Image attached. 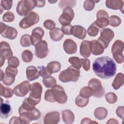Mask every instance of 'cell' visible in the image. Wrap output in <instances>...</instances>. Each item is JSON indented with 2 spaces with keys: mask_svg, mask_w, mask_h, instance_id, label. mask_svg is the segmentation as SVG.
<instances>
[{
  "mask_svg": "<svg viewBox=\"0 0 124 124\" xmlns=\"http://www.w3.org/2000/svg\"><path fill=\"white\" fill-rule=\"evenodd\" d=\"M93 69L99 77L108 79L115 75L116 72V65L112 59L107 56H103L94 61Z\"/></svg>",
  "mask_w": 124,
  "mask_h": 124,
  "instance_id": "1",
  "label": "cell"
},
{
  "mask_svg": "<svg viewBox=\"0 0 124 124\" xmlns=\"http://www.w3.org/2000/svg\"><path fill=\"white\" fill-rule=\"evenodd\" d=\"M45 100L49 102H57L59 104H64L67 100V96L63 87L56 85L51 89L45 92Z\"/></svg>",
  "mask_w": 124,
  "mask_h": 124,
  "instance_id": "2",
  "label": "cell"
},
{
  "mask_svg": "<svg viewBox=\"0 0 124 124\" xmlns=\"http://www.w3.org/2000/svg\"><path fill=\"white\" fill-rule=\"evenodd\" d=\"M79 76V70L71 65L66 69L60 72L59 75V78L61 81L63 83H67L70 81L76 82L78 79Z\"/></svg>",
  "mask_w": 124,
  "mask_h": 124,
  "instance_id": "3",
  "label": "cell"
},
{
  "mask_svg": "<svg viewBox=\"0 0 124 124\" xmlns=\"http://www.w3.org/2000/svg\"><path fill=\"white\" fill-rule=\"evenodd\" d=\"M19 118L22 124H28L32 121H36L41 117L40 111L36 108L31 110H26L18 108Z\"/></svg>",
  "mask_w": 124,
  "mask_h": 124,
  "instance_id": "4",
  "label": "cell"
},
{
  "mask_svg": "<svg viewBox=\"0 0 124 124\" xmlns=\"http://www.w3.org/2000/svg\"><path fill=\"white\" fill-rule=\"evenodd\" d=\"M35 7H36V0H20L17 3L16 10L19 16H25Z\"/></svg>",
  "mask_w": 124,
  "mask_h": 124,
  "instance_id": "5",
  "label": "cell"
},
{
  "mask_svg": "<svg viewBox=\"0 0 124 124\" xmlns=\"http://www.w3.org/2000/svg\"><path fill=\"white\" fill-rule=\"evenodd\" d=\"M124 43L123 41L118 40L114 42L112 47L111 53L115 61L118 63H122L124 62Z\"/></svg>",
  "mask_w": 124,
  "mask_h": 124,
  "instance_id": "6",
  "label": "cell"
},
{
  "mask_svg": "<svg viewBox=\"0 0 124 124\" xmlns=\"http://www.w3.org/2000/svg\"><path fill=\"white\" fill-rule=\"evenodd\" d=\"M39 20V15L36 13L31 11L20 21L19 26L22 29H27L36 24Z\"/></svg>",
  "mask_w": 124,
  "mask_h": 124,
  "instance_id": "7",
  "label": "cell"
},
{
  "mask_svg": "<svg viewBox=\"0 0 124 124\" xmlns=\"http://www.w3.org/2000/svg\"><path fill=\"white\" fill-rule=\"evenodd\" d=\"M89 86L93 92V95L97 98L102 97L105 94V89L101 81L96 78H92L88 82Z\"/></svg>",
  "mask_w": 124,
  "mask_h": 124,
  "instance_id": "8",
  "label": "cell"
},
{
  "mask_svg": "<svg viewBox=\"0 0 124 124\" xmlns=\"http://www.w3.org/2000/svg\"><path fill=\"white\" fill-rule=\"evenodd\" d=\"M114 36V33L111 29L108 28L104 29L101 31L100 36L98 38L97 41L105 49L108 47Z\"/></svg>",
  "mask_w": 124,
  "mask_h": 124,
  "instance_id": "9",
  "label": "cell"
},
{
  "mask_svg": "<svg viewBox=\"0 0 124 124\" xmlns=\"http://www.w3.org/2000/svg\"><path fill=\"white\" fill-rule=\"evenodd\" d=\"M18 72L17 67L8 66L5 69L4 76L2 80L3 83L7 85H12L15 80V77Z\"/></svg>",
  "mask_w": 124,
  "mask_h": 124,
  "instance_id": "10",
  "label": "cell"
},
{
  "mask_svg": "<svg viewBox=\"0 0 124 124\" xmlns=\"http://www.w3.org/2000/svg\"><path fill=\"white\" fill-rule=\"evenodd\" d=\"M13 56V52L8 43L2 41L0 44V67H2L5 59H9Z\"/></svg>",
  "mask_w": 124,
  "mask_h": 124,
  "instance_id": "11",
  "label": "cell"
},
{
  "mask_svg": "<svg viewBox=\"0 0 124 124\" xmlns=\"http://www.w3.org/2000/svg\"><path fill=\"white\" fill-rule=\"evenodd\" d=\"M74 17V12L72 8L66 7L63 9L62 14L59 18V21L62 26L70 24Z\"/></svg>",
  "mask_w": 124,
  "mask_h": 124,
  "instance_id": "12",
  "label": "cell"
},
{
  "mask_svg": "<svg viewBox=\"0 0 124 124\" xmlns=\"http://www.w3.org/2000/svg\"><path fill=\"white\" fill-rule=\"evenodd\" d=\"M0 32L2 36L11 40L15 39L17 35V31L15 28L7 26L2 22L0 25Z\"/></svg>",
  "mask_w": 124,
  "mask_h": 124,
  "instance_id": "13",
  "label": "cell"
},
{
  "mask_svg": "<svg viewBox=\"0 0 124 124\" xmlns=\"http://www.w3.org/2000/svg\"><path fill=\"white\" fill-rule=\"evenodd\" d=\"M29 97L38 104L41 100L42 93V87L40 83L35 82L31 85Z\"/></svg>",
  "mask_w": 124,
  "mask_h": 124,
  "instance_id": "14",
  "label": "cell"
},
{
  "mask_svg": "<svg viewBox=\"0 0 124 124\" xmlns=\"http://www.w3.org/2000/svg\"><path fill=\"white\" fill-rule=\"evenodd\" d=\"M31 85L30 82L27 80L17 84L13 89L14 93L19 97L25 96L30 90Z\"/></svg>",
  "mask_w": 124,
  "mask_h": 124,
  "instance_id": "15",
  "label": "cell"
},
{
  "mask_svg": "<svg viewBox=\"0 0 124 124\" xmlns=\"http://www.w3.org/2000/svg\"><path fill=\"white\" fill-rule=\"evenodd\" d=\"M35 50L37 57L39 59L45 58L48 53L47 42L45 40H41L35 45Z\"/></svg>",
  "mask_w": 124,
  "mask_h": 124,
  "instance_id": "16",
  "label": "cell"
},
{
  "mask_svg": "<svg viewBox=\"0 0 124 124\" xmlns=\"http://www.w3.org/2000/svg\"><path fill=\"white\" fill-rule=\"evenodd\" d=\"M44 31L39 27L34 28L31 32V45L35 46L36 44L42 40V38L44 36Z\"/></svg>",
  "mask_w": 124,
  "mask_h": 124,
  "instance_id": "17",
  "label": "cell"
},
{
  "mask_svg": "<svg viewBox=\"0 0 124 124\" xmlns=\"http://www.w3.org/2000/svg\"><path fill=\"white\" fill-rule=\"evenodd\" d=\"M60 121V113L57 111H53L47 113L44 118L45 124H56Z\"/></svg>",
  "mask_w": 124,
  "mask_h": 124,
  "instance_id": "18",
  "label": "cell"
},
{
  "mask_svg": "<svg viewBox=\"0 0 124 124\" xmlns=\"http://www.w3.org/2000/svg\"><path fill=\"white\" fill-rule=\"evenodd\" d=\"M63 47L64 51L68 54H74L77 50L76 43L71 39H67L64 41Z\"/></svg>",
  "mask_w": 124,
  "mask_h": 124,
  "instance_id": "19",
  "label": "cell"
},
{
  "mask_svg": "<svg viewBox=\"0 0 124 124\" xmlns=\"http://www.w3.org/2000/svg\"><path fill=\"white\" fill-rule=\"evenodd\" d=\"M92 53L90 41L84 40L82 41L80 46V54L84 57L88 58Z\"/></svg>",
  "mask_w": 124,
  "mask_h": 124,
  "instance_id": "20",
  "label": "cell"
},
{
  "mask_svg": "<svg viewBox=\"0 0 124 124\" xmlns=\"http://www.w3.org/2000/svg\"><path fill=\"white\" fill-rule=\"evenodd\" d=\"M87 31L86 29L81 26H73L72 35L79 39H84L86 36Z\"/></svg>",
  "mask_w": 124,
  "mask_h": 124,
  "instance_id": "21",
  "label": "cell"
},
{
  "mask_svg": "<svg viewBox=\"0 0 124 124\" xmlns=\"http://www.w3.org/2000/svg\"><path fill=\"white\" fill-rule=\"evenodd\" d=\"M12 108L9 100H6L0 105V117L3 119L7 118L12 113Z\"/></svg>",
  "mask_w": 124,
  "mask_h": 124,
  "instance_id": "22",
  "label": "cell"
},
{
  "mask_svg": "<svg viewBox=\"0 0 124 124\" xmlns=\"http://www.w3.org/2000/svg\"><path fill=\"white\" fill-rule=\"evenodd\" d=\"M124 2L123 0H107L106 1V5L108 8L111 9L120 10L123 13Z\"/></svg>",
  "mask_w": 124,
  "mask_h": 124,
  "instance_id": "23",
  "label": "cell"
},
{
  "mask_svg": "<svg viewBox=\"0 0 124 124\" xmlns=\"http://www.w3.org/2000/svg\"><path fill=\"white\" fill-rule=\"evenodd\" d=\"M92 53L94 55H99L102 54L104 51L103 46L97 40H92L90 41Z\"/></svg>",
  "mask_w": 124,
  "mask_h": 124,
  "instance_id": "24",
  "label": "cell"
},
{
  "mask_svg": "<svg viewBox=\"0 0 124 124\" xmlns=\"http://www.w3.org/2000/svg\"><path fill=\"white\" fill-rule=\"evenodd\" d=\"M40 76L39 71L37 68L33 66H30L26 69V77L29 81L34 80Z\"/></svg>",
  "mask_w": 124,
  "mask_h": 124,
  "instance_id": "25",
  "label": "cell"
},
{
  "mask_svg": "<svg viewBox=\"0 0 124 124\" xmlns=\"http://www.w3.org/2000/svg\"><path fill=\"white\" fill-rule=\"evenodd\" d=\"M49 33L51 40L56 42L60 41L64 36L61 29L59 28H55L50 30Z\"/></svg>",
  "mask_w": 124,
  "mask_h": 124,
  "instance_id": "26",
  "label": "cell"
},
{
  "mask_svg": "<svg viewBox=\"0 0 124 124\" xmlns=\"http://www.w3.org/2000/svg\"><path fill=\"white\" fill-rule=\"evenodd\" d=\"M62 118L64 123L70 124L74 122L75 116L73 112L69 109L64 110L62 112Z\"/></svg>",
  "mask_w": 124,
  "mask_h": 124,
  "instance_id": "27",
  "label": "cell"
},
{
  "mask_svg": "<svg viewBox=\"0 0 124 124\" xmlns=\"http://www.w3.org/2000/svg\"><path fill=\"white\" fill-rule=\"evenodd\" d=\"M124 76L123 74L119 73L117 74L112 83V86L115 90H118L124 84Z\"/></svg>",
  "mask_w": 124,
  "mask_h": 124,
  "instance_id": "28",
  "label": "cell"
},
{
  "mask_svg": "<svg viewBox=\"0 0 124 124\" xmlns=\"http://www.w3.org/2000/svg\"><path fill=\"white\" fill-rule=\"evenodd\" d=\"M108 115V110L106 108L98 107L94 111V115L95 118L98 120H102L106 118Z\"/></svg>",
  "mask_w": 124,
  "mask_h": 124,
  "instance_id": "29",
  "label": "cell"
},
{
  "mask_svg": "<svg viewBox=\"0 0 124 124\" xmlns=\"http://www.w3.org/2000/svg\"><path fill=\"white\" fill-rule=\"evenodd\" d=\"M61 68V63L59 62L56 61H53L49 62L46 67L48 72L51 74L52 73H55L59 72Z\"/></svg>",
  "mask_w": 124,
  "mask_h": 124,
  "instance_id": "30",
  "label": "cell"
},
{
  "mask_svg": "<svg viewBox=\"0 0 124 124\" xmlns=\"http://www.w3.org/2000/svg\"><path fill=\"white\" fill-rule=\"evenodd\" d=\"M96 18V20L94 22V23L99 29L105 28L109 24L108 17L99 16Z\"/></svg>",
  "mask_w": 124,
  "mask_h": 124,
  "instance_id": "31",
  "label": "cell"
},
{
  "mask_svg": "<svg viewBox=\"0 0 124 124\" xmlns=\"http://www.w3.org/2000/svg\"><path fill=\"white\" fill-rule=\"evenodd\" d=\"M13 90L11 88L5 87L2 85L1 83L0 84V96H3L5 98H10L13 95Z\"/></svg>",
  "mask_w": 124,
  "mask_h": 124,
  "instance_id": "32",
  "label": "cell"
},
{
  "mask_svg": "<svg viewBox=\"0 0 124 124\" xmlns=\"http://www.w3.org/2000/svg\"><path fill=\"white\" fill-rule=\"evenodd\" d=\"M43 82L46 88H53L56 85V80L53 77L50 76L43 78Z\"/></svg>",
  "mask_w": 124,
  "mask_h": 124,
  "instance_id": "33",
  "label": "cell"
},
{
  "mask_svg": "<svg viewBox=\"0 0 124 124\" xmlns=\"http://www.w3.org/2000/svg\"><path fill=\"white\" fill-rule=\"evenodd\" d=\"M89 101L88 98L83 97L79 94L76 98L75 103L77 106L82 108L85 107L89 103Z\"/></svg>",
  "mask_w": 124,
  "mask_h": 124,
  "instance_id": "34",
  "label": "cell"
},
{
  "mask_svg": "<svg viewBox=\"0 0 124 124\" xmlns=\"http://www.w3.org/2000/svg\"><path fill=\"white\" fill-rule=\"evenodd\" d=\"M20 43L21 45L23 47L30 46L31 44V36L27 34L23 35L20 38Z\"/></svg>",
  "mask_w": 124,
  "mask_h": 124,
  "instance_id": "35",
  "label": "cell"
},
{
  "mask_svg": "<svg viewBox=\"0 0 124 124\" xmlns=\"http://www.w3.org/2000/svg\"><path fill=\"white\" fill-rule=\"evenodd\" d=\"M22 61L25 62H31L33 58V54L29 50H24L21 54Z\"/></svg>",
  "mask_w": 124,
  "mask_h": 124,
  "instance_id": "36",
  "label": "cell"
},
{
  "mask_svg": "<svg viewBox=\"0 0 124 124\" xmlns=\"http://www.w3.org/2000/svg\"><path fill=\"white\" fill-rule=\"evenodd\" d=\"M109 24L113 27H118L121 23V18L115 15L111 16L109 17Z\"/></svg>",
  "mask_w": 124,
  "mask_h": 124,
  "instance_id": "37",
  "label": "cell"
},
{
  "mask_svg": "<svg viewBox=\"0 0 124 124\" xmlns=\"http://www.w3.org/2000/svg\"><path fill=\"white\" fill-rule=\"evenodd\" d=\"M79 95L84 98H88L93 95V92L89 86H86L82 88L79 93Z\"/></svg>",
  "mask_w": 124,
  "mask_h": 124,
  "instance_id": "38",
  "label": "cell"
},
{
  "mask_svg": "<svg viewBox=\"0 0 124 124\" xmlns=\"http://www.w3.org/2000/svg\"><path fill=\"white\" fill-rule=\"evenodd\" d=\"M68 62L69 63H70L72 65L77 68L79 69L82 66L80 59L77 57H71L69 58Z\"/></svg>",
  "mask_w": 124,
  "mask_h": 124,
  "instance_id": "39",
  "label": "cell"
},
{
  "mask_svg": "<svg viewBox=\"0 0 124 124\" xmlns=\"http://www.w3.org/2000/svg\"><path fill=\"white\" fill-rule=\"evenodd\" d=\"M99 29L96 26V25L93 22L88 28L87 31L90 36L94 37L96 36L98 33Z\"/></svg>",
  "mask_w": 124,
  "mask_h": 124,
  "instance_id": "40",
  "label": "cell"
},
{
  "mask_svg": "<svg viewBox=\"0 0 124 124\" xmlns=\"http://www.w3.org/2000/svg\"><path fill=\"white\" fill-rule=\"evenodd\" d=\"M76 4V0H61L59 3V6L61 8L64 9L66 7H73Z\"/></svg>",
  "mask_w": 124,
  "mask_h": 124,
  "instance_id": "41",
  "label": "cell"
},
{
  "mask_svg": "<svg viewBox=\"0 0 124 124\" xmlns=\"http://www.w3.org/2000/svg\"><path fill=\"white\" fill-rule=\"evenodd\" d=\"M98 2H99V1L91 0H85L83 4L84 9L86 11H91L93 9L95 6V3Z\"/></svg>",
  "mask_w": 124,
  "mask_h": 124,
  "instance_id": "42",
  "label": "cell"
},
{
  "mask_svg": "<svg viewBox=\"0 0 124 124\" xmlns=\"http://www.w3.org/2000/svg\"><path fill=\"white\" fill-rule=\"evenodd\" d=\"M105 98L107 102L109 104H114L116 102L117 100V95L114 93L111 92L106 93Z\"/></svg>",
  "mask_w": 124,
  "mask_h": 124,
  "instance_id": "43",
  "label": "cell"
},
{
  "mask_svg": "<svg viewBox=\"0 0 124 124\" xmlns=\"http://www.w3.org/2000/svg\"><path fill=\"white\" fill-rule=\"evenodd\" d=\"M2 19L4 21L7 22H11L14 20L15 16L13 13L8 11L5 13L2 16Z\"/></svg>",
  "mask_w": 124,
  "mask_h": 124,
  "instance_id": "44",
  "label": "cell"
},
{
  "mask_svg": "<svg viewBox=\"0 0 124 124\" xmlns=\"http://www.w3.org/2000/svg\"><path fill=\"white\" fill-rule=\"evenodd\" d=\"M38 68L39 69V73L40 76L43 77V78H47L51 76V74L48 72L46 67H45L44 66H38Z\"/></svg>",
  "mask_w": 124,
  "mask_h": 124,
  "instance_id": "45",
  "label": "cell"
},
{
  "mask_svg": "<svg viewBox=\"0 0 124 124\" xmlns=\"http://www.w3.org/2000/svg\"><path fill=\"white\" fill-rule=\"evenodd\" d=\"M8 64L10 66L17 67L19 64V61L17 57L15 56H12L8 59Z\"/></svg>",
  "mask_w": 124,
  "mask_h": 124,
  "instance_id": "46",
  "label": "cell"
},
{
  "mask_svg": "<svg viewBox=\"0 0 124 124\" xmlns=\"http://www.w3.org/2000/svg\"><path fill=\"white\" fill-rule=\"evenodd\" d=\"M13 0H1L0 1V8H3L4 10H10L12 6Z\"/></svg>",
  "mask_w": 124,
  "mask_h": 124,
  "instance_id": "47",
  "label": "cell"
},
{
  "mask_svg": "<svg viewBox=\"0 0 124 124\" xmlns=\"http://www.w3.org/2000/svg\"><path fill=\"white\" fill-rule=\"evenodd\" d=\"M72 29L73 26L71 24L66 26H62L61 30L63 33L66 35H71L72 34Z\"/></svg>",
  "mask_w": 124,
  "mask_h": 124,
  "instance_id": "48",
  "label": "cell"
},
{
  "mask_svg": "<svg viewBox=\"0 0 124 124\" xmlns=\"http://www.w3.org/2000/svg\"><path fill=\"white\" fill-rule=\"evenodd\" d=\"M55 22L50 19H47L45 20L44 22V26L48 30H52L55 28Z\"/></svg>",
  "mask_w": 124,
  "mask_h": 124,
  "instance_id": "49",
  "label": "cell"
},
{
  "mask_svg": "<svg viewBox=\"0 0 124 124\" xmlns=\"http://www.w3.org/2000/svg\"><path fill=\"white\" fill-rule=\"evenodd\" d=\"M80 62L84 69L86 71H88L90 69V60L87 58L81 59Z\"/></svg>",
  "mask_w": 124,
  "mask_h": 124,
  "instance_id": "50",
  "label": "cell"
},
{
  "mask_svg": "<svg viewBox=\"0 0 124 124\" xmlns=\"http://www.w3.org/2000/svg\"><path fill=\"white\" fill-rule=\"evenodd\" d=\"M124 108L123 106H119L118 107L116 110V113L117 116L121 118L122 119H124Z\"/></svg>",
  "mask_w": 124,
  "mask_h": 124,
  "instance_id": "51",
  "label": "cell"
},
{
  "mask_svg": "<svg viewBox=\"0 0 124 124\" xmlns=\"http://www.w3.org/2000/svg\"><path fill=\"white\" fill-rule=\"evenodd\" d=\"M99 16H107L108 17V15L107 12L104 10H99L96 14V17Z\"/></svg>",
  "mask_w": 124,
  "mask_h": 124,
  "instance_id": "52",
  "label": "cell"
},
{
  "mask_svg": "<svg viewBox=\"0 0 124 124\" xmlns=\"http://www.w3.org/2000/svg\"><path fill=\"white\" fill-rule=\"evenodd\" d=\"M9 124H22V123L19 118L16 116H14L10 119Z\"/></svg>",
  "mask_w": 124,
  "mask_h": 124,
  "instance_id": "53",
  "label": "cell"
},
{
  "mask_svg": "<svg viewBox=\"0 0 124 124\" xmlns=\"http://www.w3.org/2000/svg\"><path fill=\"white\" fill-rule=\"evenodd\" d=\"M92 123L97 124V122L95 121H92L91 119L88 118H85L83 119L82 121L81 122V124H92Z\"/></svg>",
  "mask_w": 124,
  "mask_h": 124,
  "instance_id": "54",
  "label": "cell"
},
{
  "mask_svg": "<svg viewBox=\"0 0 124 124\" xmlns=\"http://www.w3.org/2000/svg\"><path fill=\"white\" fill-rule=\"evenodd\" d=\"M45 0H36V7H42L45 4Z\"/></svg>",
  "mask_w": 124,
  "mask_h": 124,
  "instance_id": "55",
  "label": "cell"
},
{
  "mask_svg": "<svg viewBox=\"0 0 124 124\" xmlns=\"http://www.w3.org/2000/svg\"><path fill=\"white\" fill-rule=\"evenodd\" d=\"M118 122L115 119H110L107 123V124H118Z\"/></svg>",
  "mask_w": 124,
  "mask_h": 124,
  "instance_id": "56",
  "label": "cell"
},
{
  "mask_svg": "<svg viewBox=\"0 0 124 124\" xmlns=\"http://www.w3.org/2000/svg\"><path fill=\"white\" fill-rule=\"evenodd\" d=\"M4 76V73L3 72L2 70L0 69V80L1 81H2Z\"/></svg>",
  "mask_w": 124,
  "mask_h": 124,
  "instance_id": "57",
  "label": "cell"
}]
</instances>
